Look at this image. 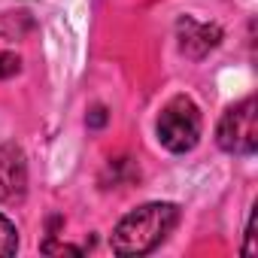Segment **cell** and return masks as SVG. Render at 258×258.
I'll return each instance as SVG.
<instances>
[{"label":"cell","instance_id":"cell-7","mask_svg":"<svg viewBox=\"0 0 258 258\" xmlns=\"http://www.w3.org/2000/svg\"><path fill=\"white\" fill-rule=\"evenodd\" d=\"M19 73V58L16 55H0V79Z\"/></svg>","mask_w":258,"mask_h":258},{"label":"cell","instance_id":"cell-6","mask_svg":"<svg viewBox=\"0 0 258 258\" xmlns=\"http://www.w3.org/2000/svg\"><path fill=\"white\" fill-rule=\"evenodd\" d=\"M16 249H19V231L7 216H0V258L16 255Z\"/></svg>","mask_w":258,"mask_h":258},{"label":"cell","instance_id":"cell-1","mask_svg":"<svg viewBox=\"0 0 258 258\" xmlns=\"http://www.w3.org/2000/svg\"><path fill=\"white\" fill-rule=\"evenodd\" d=\"M179 210L173 204H143L137 210H131L127 216L118 219L115 231H112V252L115 255H146L152 252L173 228H176Z\"/></svg>","mask_w":258,"mask_h":258},{"label":"cell","instance_id":"cell-3","mask_svg":"<svg viewBox=\"0 0 258 258\" xmlns=\"http://www.w3.org/2000/svg\"><path fill=\"white\" fill-rule=\"evenodd\" d=\"M219 149L231 155H252L258 149V103L255 97H243L240 103L228 106L216 127Z\"/></svg>","mask_w":258,"mask_h":258},{"label":"cell","instance_id":"cell-8","mask_svg":"<svg viewBox=\"0 0 258 258\" xmlns=\"http://www.w3.org/2000/svg\"><path fill=\"white\" fill-rule=\"evenodd\" d=\"M103 121H106V112H103V106H97V109H94V115H91V121H88V124H94V127H100V124H103Z\"/></svg>","mask_w":258,"mask_h":258},{"label":"cell","instance_id":"cell-2","mask_svg":"<svg viewBox=\"0 0 258 258\" xmlns=\"http://www.w3.org/2000/svg\"><path fill=\"white\" fill-rule=\"evenodd\" d=\"M155 131H158V143L173 152V155H182V152H191L201 140V112L195 106L191 97H173L161 115H158V124H155Z\"/></svg>","mask_w":258,"mask_h":258},{"label":"cell","instance_id":"cell-5","mask_svg":"<svg viewBox=\"0 0 258 258\" xmlns=\"http://www.w3.org/2000/svg\"><path fill=\"white\" fill-rule=\"evenodd\" d=\"M179 49H182V55H188V58H204L210 49H216L219 46V40H222V31L216 28V25H201V22H195V19H179Z\"/></svg>","mask_w":258,"mask_h":258},{"label":"cell","instance_id":"cell-4","mask_svg":"<svg viewBox=\"0 0 258 258\" xmlns=\"http://www.w3.org/2000/svg\"><path fill=\"white\" fill-rule=\"evenodd\" d=\"M28 188V167L25 155L19 146H4L0 149V201L4 204H19Z\"/></svg>","mask_w":258,"mask_h":258}]
</instances>
